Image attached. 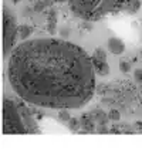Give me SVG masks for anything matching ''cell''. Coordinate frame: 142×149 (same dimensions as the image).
<instances>
[{"label":"cell","instance_id":"obj_11","mask_svg":"<svg viewBox=\"0 0 142 149\" xmlns=\"http://www.w3.org/2000/svg\"><path fill=\"white\" fill-rule=\"evenodd\" d=\"M108 118H109V119H112V121H118L119 119V112L118 111H115V109H112V111L108 114Z\"/></svg>","mask_w":142,"mask_h":149},{"label":"cell","instance_id":"obj_6","mask_svg":"<svg viewBox=\"0 0 142 149\" xmlns=\"http://www.w3.org/2000/svg\"><path fill=\"white\" fill-rule=\"evenodd\" d=\"M91 58H93V64H94V68L97 74H100L102 77H105V75L109 74V65L106 64L105 61L98 60V58H95V57H91Z\"/></svg>","mask_w":142,"mask_h":149},{"label":"cell","instance_id":"obj_7","mask_svg":"<svg viewBox=\"0 0 142 149\" xmlns=\"http://www.w3.org/2000/svg\"><path fill=\"white\" fill-rule=\"evenodd\" d=\"M17 30H19V36L22 38H26V37L30 36V27H27V26H19Z\"/></svg>","mask_w":142,"mask_h":149},{"label":"cell","instance_id":"obj_2","mask_svg":"<svg viewBox=\"0 0 142 149\" xmlns=\"http://www.w3.org/2000/svg\"><path fill=\"white\" fill-rule=\"evenodd\" d=\"M134 0H68L71 12L83 20H98L106 14L125 10Z\"/></svg>","mask_w":142,"mask_h":149},{"label":"cell","instance_id":"obj_14","mask_svg":"<svg viewBox=\"0 0 142 149\" xmlns=\"http://www.w3.org/2000/svg\"><path fill=\"white\" fill-rule=\"evenodd\" d=\"M134 77H135V81H138V82H142V70H135V72H134Z\"/></svg>","mask_w":142,"mask_h":149},{"label":"cell","instance_id":"obj_1","mask_svg":"<svg viewBox=\"0 0 142 149\" xmlns=\"http://www.w3.org/2000/svg\"><path fill=\"white\" fill-rule=\"evenodd\" d=\"M7 72L20 98L44 108H80L95 90L93 58L81 47L60 38L23 41L12 51Z\"/></svg>","mask_w":142,"mask_h":149},{"label":"cell","instance_id":"obj_9","mask_svg":"<svg viewBox=\"0 0 142 149\" xmlns=\"http://www.w3.org/2000/svg\"><path fill=\"white\" fill-rule=\"evenodd\" d=\"M95 118H97V121H98L100 124H105L106 121L109 119V118H108V115L104 114V112H101V111H98V112L95 114Z\"/></svg>","mask_w":142,"mask_h":149},{"label":"cell","instance_id":"obj_3","mask_svg":"<svg viewBox=\"0 0 142 149\" xmlns=\"http://www.w3.org/2000/svg\"><path fill=\"white\" fill-rule=\"evenodd\" d=\"M3 132L4 134H29L36 132V122L30 111L22 104L4 100L3 104Z\"/></svg>","mask_w":142,"mask_h":149},{"label":"cell","instance_id":"obj_15","mask_svg":"<svg viewBox=\"0 0 142 149\" xmlns=\"http://www.w3.org/2000/svg\"><path fill=\"white\" fill-rule=\"evenodd\" d=\"M68 122H70V129H72V131L78 129V121L77 119H70Z\"/></svg>","mask_w":142,"mask_h":149},{"label":"cell","instance_id":"obj_8","mask_svg":"<svg viewBox=\"0 0 142 149\" xmlns=\"http://www.w3.org/2000/svg\"><path fill=\"white\" fill-rule=\"evenodd\" d=\"M139 6H141V3H139L138 0H134L129 6L125 9V10H127V12H129V13H135L136 10H138V9H139Z\"/></svg>","mask_w":142,"mask_h":149},{"label":"cell","instance_id":"obj_17","mask_svg":"<svg viewBox=\"0 0 142 149\" xmlns=\"http://www.w3.org/2000/svg\"><path fill=\"white\" fill-rule=\"evenodd\" d=\"M141 92H142V91H141Z\"/></svg>","mask_w":142,"mask_h":149},{"label":"cell","instance_id":"obj_5","mask_svg":"<svg viewBox=\"0 0 142 149\" xmlns=\"http://www.w3.org/2000/svg\"><path fill=\"white\" fill-rule=\"evenodd\" d=\"M108 50H109L112 54L118 56V54H122V53H124L125 46H124V43H122L119 38L112 37V38H109V40H108Z\"/></svg>","mask_w":142,"mask_h":149},{"label":"cell","instance_id":"obj_13","mask_svg":"<svg viewBox=\"0 0 142 149\" xmlns=\"http://www.w3.org/2000/svg\"><path fill=\"white\" fill-rule=\"evenodd\" d=\"M58 116H60V119H61V121H70V119H71L70 114H68L67 111H64V109H63V111L58 114Z\"/></svg>","mask_w":142,"mask_h":149},{"label":"cell","instance_id":"obj_10","mask_svg":"<svg viewBox=\"0 0 142 149\" xmlns=\"http://www.w3.org/2000/svg\"><path fill=\"white\" fill-rule=\"evenodd\" d=\"M94 57L98 58V60H102V61H105L106 54H105V51H102L101 48H97V50H95V53H94Z\"/></svg>","mask_w":142,"mask_h":149},{"label":"cell","instance_id":"obj_12","mask_svg":"<svg viewBox=\"0 0 142 149\" xmlns=\"http://www.w3.org/2000/svg\"><path fill=\"white\" fill-rule=\"evenodd\" d=\"M119 68L122 70L124 72H128V71L131 70V64L129 63H127V61H122V63L119 64Z\"/></svg>","mask_w":142,"mask_h":149},{"label":"cell","instance_id":"obj_4","mask_svg":"<svg viewBox=\"0 0 142 149\" xmlns=\"http://www.w3.org/2000/svg\"><path fill=\"white\" fill-rule=\"evenodd\" d=\"M17 29L19 27L16 24L13 13L10 12L9 7H4L3 10V56L4 58L12 54L13 44L19 33Z\"/></svg>","mask_w":142,"mask_h":149},{"label":"cell","instance_id":"obj_16","mask_svg":"<svg viewBox=\"0 0 142 149\" xmlns=\"http://www.w3.org/2000/svg\"><path fill=\"white\" fill-rule=\"evenodd\" d=\"M13 1H14V3H19V1H20V0H13Z\"/></svg>","mask_w":142,"mask_h":149}]
</instances>
